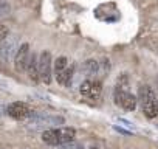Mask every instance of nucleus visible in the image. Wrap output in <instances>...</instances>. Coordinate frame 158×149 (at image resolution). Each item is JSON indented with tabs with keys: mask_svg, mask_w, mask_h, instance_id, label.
I'll return each instance as SVG.
<instances>
[{
	"mask_svg": "<svg viewBox=\"0 0 158 149\" xmlns=\"http://www.w3.org/2000/svg\"><path fill=\"white\" fill-rule=\"evenodd\" d=\"M10 5L6 2H0V17H3V16H8L10 14Z\"/></svg>",
	"mask_w": 158,
	"mask_h": 149,
	"instance_id": "2eb2a0df",
	"label": "nucleus"
},
{
	"mask_svg": "<svg viewBox=\"0 0 158 149\" xmlns=\"http://www.w3.org/2000/svg\"><path fill=\"white\" fill-rule=\"evenodd\" d=\"M76 137V130L73 127H59V129H47L42 134V140L50 146H60L73 141Z\"/></svg>",
	"mask_w": 158,
	"mask_h": 149,
	"instance_id": "f257e3e1",
	"label": "nucleus"
},
{
	"mask_svg": "<svg viewBox=\"0 0 158 149\" xmlns=\"http://www.w3.org/2000/svg\"><path fill=\"white\" fill-rule=\"evenodd\" d=\"M28 59H30V45L28 44H22L16 54H14V67L17 71H23L27 70V64H28Z\"/></svg>",
	"mask_w": 158,
	"mask_h": 149,
	"instance_id": "0eeeda50",
	"label": "nucleus"
},
{
	"mask_svg": "<svg viewBox=\"0 0 158 149\" xmlns=\"http://www.w3.org/2000/svg\"><path fill=\"white\" fill-rule=\"evenodd\" d=\"M67 64H68V61H67L65 56L57 57V59L54 61V74H59L60 71H64V70L67 68Z\"/></svg>",
	"mask_w": 158,
	"mask_h": 149,
	"instance_id": "f8f14e48",
	"label": "nucleus"
},
{
	"mask_svg": "<svg viewBox=\"0 0 158 149\" xmlns=\"http://www.w3.org/2000/svg\"><path fill=\"white\" fill-rule=\"evenodd\" d=\"M115 103L127 112H132L136 107V98L119 86H116V89H115Z\"/></svg>",
	"mask_w": 158,
	"mask_h": 149,
	"instance_id": "20e7f679",
	"label": "nucleus"
},
{
	"mask_svg": "<svg viewBox=\"0 0 158 149\" xmlns=\"http://www.w3.org/2000/svg\"><path fill=\"white\" fill-rule=\"evenodd\" d=\"M37 65H39L40 81H44L45 84H50L51 83V53L48 50L40 53V56L37 59Z\"/></svg>",
	"mask_w": 158,
	"mask_h": 149,
	"instance_id": "423d86ee",
	"label": "nucleus"
},
{
	"mask_svg": "<svg viewBox=\"0 0 158 149\" xmlns=\"http://www.w3.org/2000/svg\"><path fill=\"white\" fill-rule=\"evenodd\" d=\"M138 98L143 107V112L147 118H155L158 117V100L155 92L149 86H141L138 92Z\"/></svg>",
	"mask_w": 158,
	"mask_h": 149,
	"instance_id": "f03ea898",
	"label": "nucleus"
},
{
	"mask_svg": "<svg viewBox=\"0 0 158 149\" xmlns=\"http://www.w3.org/2000/svg\"><path fill=\"white\" fill-rule=\"evenodd\" d=\"M8 34H10V30L5 25H0V45H2V42L8 37Z\"/></svg>",
	"mask_w": 158,
	"mask_h": 149,
	"instance_id": "f3484780",
	"label": "nucleus"
},
{
	"mask_svg": "<svg viewBox=\"0 0 158 149\" xmlns=\"http://www.w3.org/2000/svg\"><path fill=\"white\" fill-rule=\"evenodd\" d=\"M92 84H93V81H90V79L84 81V83L81 84V87H79V92H81V95L89 96V93H90V90H92Z\"/></svg>",
	"mask_w": 158,
	"mask_h": 149,
	"instance_id": "4468645a",
	"label": "nucleus"
},
{
	"mask_svg": "<svg viewBox=\"0 0 158 149\" xmlns=\"http://www.w3.org/2000/svg\"><path fill=\"white\" fill-rule=\"evenodd\" d=\"M37 56L33 53L30 54V59H28V64H27V71H28V76L30 79H33L34 83H37L40 78H39V65H37Z\"/></svg>",
	"mask_w": 158,
	"mask_h": 149,
	"instance_id": "1a4fd4ad",
	"label": "nucleus"
},
{
	"mask_svg": "<svg viewBox=\"0 0 158 149\" xmlns=\"http://www.w3.org/2000/svg\"><path fill=\"white\" fill-rule=\"evenodd\" d=\"M92 149H96V147H92Z\"/></svg>",
	"mask_w": 158,
	"mask_h": 149,
	"instance_id": "a211bd4d",
	"label": "nucleus"
},
{
	"mask_svg": "<svg viewBox=\"0 0 158 149\" xmlns=\"http://www.w3.org/2000/svg\"><path fill=\"white\" fill-rule=\"evenodd\" d=\"M65 120L62 117H56V115H33L30 120V129H44L47 126H57V124H64Z\"/></svg>",
	"mask_w": 158,
	"mask_h": 149,
	"instance_id": "7ed1b4c3",
	"label": "nucleus"
},
{
	"mask_svg": "<svg viewBox=\"0 0 158 149\" xmlns=\"http://www.w3.org/2000/svg\"><path fill=\"white\" fill-rule=\"evenodd\" d=\"M19 47H17V39L16 37H8V40L5 39L3 42H2V45H0V59L2 61H8L13 54H14V50H17Z\"/></svg>",
	"mask_w": 158,
	"mask_h": 149,
	"instance_id": "6e6552de",
	"label": "nucleus"
},
{
	"mask_svg": "<svg viewBox=\"0 0 158 149\" xmlns=\"http://www.w3.org/2000/svg\"><path fill=\"white\" fill-rule=\"evenodd\" d=\"M57 149H81V144H77V143H73V141H70V143H65V144H60V146H57Z\"/></svg>",
	"mask_w": 158,
	"mask_h": 149,
	"instance_id": "dca6fc26",
	"label": "nucleus"
},
{
	"mask_svg": "<svg viewBox=\"0 0 158 149\" xmlns=\"http://www.w3.org/2000/svg\"><path fill=\"white\" fill-rule=\"evenodd\" d=\"M101 90H102L101 83H99V81H93V84H92V90H90V93H89V98H92V100H98L99 95H101Z\"/></svg>",
	"mask_w": 158,
	"mask_h": 149,
	"instance_id": "ddd939ff",
	"label": "nucleus"
},
{
	"mask_svg": "<svg viewBox=\"0 0 158 149\" xmlns=\"http://www.w3.org/2000/svg\"><path fill=\"white\" fill-rule=\"evenodd\" d=\"M82 71L87 74V76H95L99 71V62H96L95 59H87L82 65Z\"/></svg>",
	"mask_w": 158,
	"mask_h": 149,
	"instance_id": "9b49d317",
	"label": "nucleus"
},
{
	"mask_svg": "<svg viewBox=\"0 0 158 149\" xmlns=\"http://www.w3.org/2000/svg\"><path fill=\"white\" fill-rule=\"evenodd\" d=\"M73 73H74V65H70L64 71H60L59 74H56V81L60 86H70L71 84V79H73Z\"/></svg>",
	"mask_w": 158,
	"mask_h": 149,
	"instance_id": "9d476101",
	"label": "nucleus"
},
{
	"mask_svg": "<svg viewBox=\"0 0 158 149\" xmlns=\"http://www.w3.org/2000/svg\"><path fill=\"white\" fill-rule=\"evenodd\" d=\"M8 115L14 120H25V118H31L34 115V110L31 106H28L27 103H22V101H16V103H11L6 109Z\"/></svg>",
	"mask_w": 158,
	"mask_h": 149,
	"instance_id": "39448f33",
	"label": "nucleus"
}]
</instances>
